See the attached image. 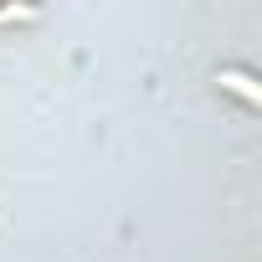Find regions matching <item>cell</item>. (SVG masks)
I'll use <instances>...</instances> for the list:
<instances>
[{
	"mask_svg": "<svg viewBox=\"0 0 262 262\" xmlns=\"http://www.w3.org/2000/svg\"><path fill=\"white\" fill-rule=\"evenodd\" d=\"M216 82H221V88H231V93H236L242 103H252V108L262 103V88H257V82H252V72H242V67H221V77H216Z\"/></svg>",
	"mask_w": 262,
	"mask_h": 262,
	"instance_id": "cell-1",
	"label": "cell"
}]
</instances>
